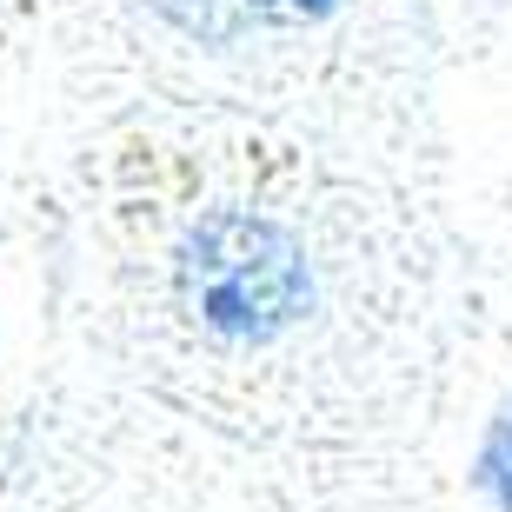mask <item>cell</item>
<instances>
[{
	"label": "cell",
	"instance_id": "cell-1",
	"mask_svg": "<svg viewBox=\"0 0 512 512\" xmlns=\"http://www.w3.org/2000/svg\"><path fill=\"white\" fill-rule=\"evenodd\" d=\"M180 300L220 340H273L306 313L313 273L293 233L260 213H207L180 240Z\"/></svg>",
	"mask_w": 512,
	"mask_h": 512
},
{
	"label": "cell",
	"instance_id": "cell-2",
	"mask_svg": "<svg viewBox=\"0 0 512 512\" xmlns=\"http://www.w3.org/2000/svg\"><path fill=\"white\" fill-rule=\"evenodd\" d=\"M479 486L499 499V512H512V406H506V419L493 426L486 453H479Z\"/></svg>",
	"mask_w": 512,
	"mask_h": 512
},
{
	"label": "cell",
	"instance_id": "cell-3",
	"mask_svg": "<svg viewBox=\"0 0 512 512\" xmlns=\"http://www.w3.org/2000/svg\"><path fill=\"white\" fill-rule=\"evenodd\" d=\"M253 14H266V20H326L340 0H247Z\"/></svg>",
	"mask_w": 512,
	"mask_h": 512
}]
</instances>
